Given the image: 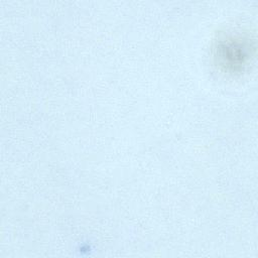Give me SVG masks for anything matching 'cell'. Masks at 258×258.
<instances>
[{
  "mask_svg": "<svg viewBox=\"0 0 258 258\" xmlns=\"http://www.w3.org/2000/svg\"><path fill=\"white\" fill-rule=\"evenodd\" d=\"M249 51V46L241 43L239 40L230 39L219 47V56L224 64L234 67L244 62Z\"/></svg>",
  "mask_w": 258,
  "mask_h": 258,
  "instance_id": "6da1fadb",
  "label": "cell"
}]
</instances>
